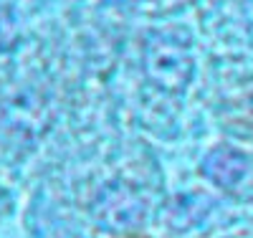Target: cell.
Wrapping results in <instances>:
<instances>
[{"instance_id":"6da1fadb","label":"cell","mask_w":253,"mask_h":238,"mask_svg":"<svg viewBox=\"0 0 253 238\" xmlns=\"http://www.w3.org/2000/svg\"><path fill=\"white\" fill-rule=\"evenodd\" d=\"M126 238H144V236H126Z\"/></svg>"}]
</instances>
